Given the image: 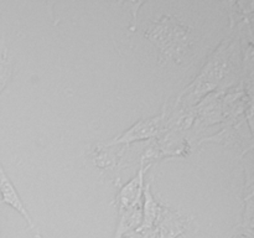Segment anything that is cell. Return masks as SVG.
<instances>
[{"instance_id":"6da1fadb","label":"cell","mask_w":254,"mask_h":238,"mask_svg":"<svg viewBox=\"0 0 254 238\" xmlns=\"http://www.w3.org/2000/svg\"><path fill=\"white\" fill-rule=\"evenodd\" d=\"M0 195H1L2 202L6 203V205H9V206H11L14 210H16L17 212H19L20 215L25 218V221L27 222L29 227L34 231L35 237L40 238L39 233H37V231H36V227H35L34 222H32V218H31V216H30L29 211H27L26 207H25L24 202H22V200L20 198L19 193H17L16 188H15L14 183L11 182V180L9 178V176L6 175V173H5V170H4V168L1 166V164H0Z\"/></svg>"},{"instance_id":"7a4b0ae2","label":"cell","mask_w":254,"mask_h":238,"mask_svg":"<svg viewBox=\"0 0 254 238\" xmlns=\"http://www.w3.org/2000/svg\"><path fill=\"white\" fill-rule=\"evenodd\" d=\"M158 118L149 119V120H141L136 123L133 128L129 129L122 138L116 140V143H130L133 140H140V139L149 138L154 135L158 129Z\"/></svg>"},{"instance_id":"3957f363","label":"cell","mask_w":254,"mask_h":238,"mask_svg":"<svg viewBox=\"0 0 254 238\" xmlns=\"http://www.w3.org/2000/svg\"><path fill=\"white\" fill-rule=\"evenodd\" d=\"M149 185L146 186L145 190V206H144V222L143 225L139 227V231L144 230V228H151L154 222H155L156 217H158L159 208L156 202L154 201L153 195H151L150 190H149Z\"/></svg>"},{"instance_id":"277c9868","label":"cell","mask_w":254,"mask_h":238,"mask_svg":"<svg viewBox=\"0 0 254 238\" xmlns=\"http://www.w3.org/2000/svg\"><path fill=\"white\" fill-rule=\"evenodd\" d=\"M11 74V63L7 59V49L4 39H0V93L6 86Z\"/></svg>"},{"instance_id":"5b68a950","label":"cell","mask_w":254,"mask_h":238,"mask_svg":"<svg viewBox=\"0 0 254 238\" xmlns=\"http://www.w3.org/2000/svg\"><path fill=\"white\" fill-rule=\"evenodd\" d=\"M184 232V225L179 221H166L159 227L156 238H176Z\"/></svg>"}]
</instances>
